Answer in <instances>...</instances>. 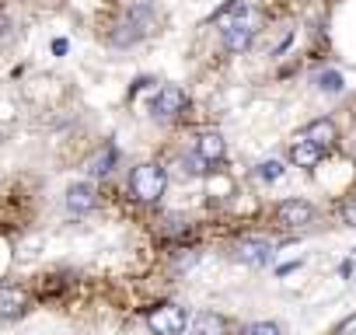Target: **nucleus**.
Here are the masks:
<instances>
[{
  "label": "nucleus",
  "instance_id": "0eeeda50",
  "mask_svg": "<svg viewBox=\"0 0 356 335\" xmlns=\"http://www.w3.org/2000/svg\"><path fill=\"white\" fill-rule=\"evenodd\" d=\"M276 220H280L283 227H290V231L307 227V224L314 220V206H311L307 199H283V203L276 206Z\"/></svg>",
  "mask_w": 356,
  "mask_h": 335
},
{
  "label": "nucleus",
  "instance_id": "6e6552de",
  "mask_svg": "<svg viewBox=\"0 0 356 335\" xmlns=\"http://www.w3.org/2000/svg\"><path fill=\"white\" fill-rule=\"evenodd\" d=\"M29 311V293L18 283H0V321H15Z\"/></svg>",
  "mask_w": 356,
  "mask_h": 335
},
{
  "label": "nucleus",
  "instance_id": "f8f14e48",
  "mask_svg": "<svg viewBox=\"0 0 356 335\" xmlns=\"http://www.w3.org/2000/svg\"><path fill=\"white\" fill-rule=\"evenodd\" d=\"M300 136H307L311 143H318L325 154L335 147V140H339V129H335V122L332 119H314L311 126H304V133Z\"/></svg>",
  "mask_w": 356,
  "mask_h": 335
},
{
  "label": "nucleus",
  "instance_id": "39448f33",
  "mask_svg": "<svg viewBox=\"0 0 356 335\" xmlns=\"http://www.w3.org/2000/svg\"><path fill=\"white\" fill-rule=\"evenodd\" d=\"M186 105H189V98H186L182 88H178V84H164V88H157V95L150 101V115L161 119V122H171V119H178L186 112Z\"/></svg>",
  "mask_w": 356,
  "mask_h": 335
},
{
  "label": "nucleus",
  "instance_id": "2eb2a0df",
  "mask_svg": "<svg viewBox=\"0 0 356 335\" xmlns=\"http://www.w3.org/2000/svg\"><path fill=\"white\" fill-rule=\"evenodd\" d=\"M318 88H321L325 95H339V91L346 88V81H342L339 70H325V74H318Z\"/></svg>",
  "mask_w": 356,
  "mask_h": 335
},
{
  "label": "nucleus",
  "instance_id": "4468645a",
  "mask_svg": "<svg viewBox=\"0 0 356 335\" xmlns=\"http://www.w3.org/2000/svg\"><path fill=\"white\" fill-rule=\"evenodd\" d=\"M193 335H227V318L213 314V311H203L193 321Z\"/></svg>",
  "mask_w": 356,
  "mask_h": 335
},
{
  "label": "nucleus",
  "instance_id": "f3484780",
  "mask_svg": "<svg viewBox=\"0 0 356 335\" xmlns=\"http://www.w3.org/2000/svg\"><path fill=\"white\" fill-rule=\"evenodd\" d=\"M241 335H283V332H280L276 321H255V325H248Z\"/></svg>",
  "mask_w": 356,
  "mask_h": 335
},
{
  "label": "nucleus",
  "instance_id": "dca6fc26",
  "mask_svg": "<svg viewBox=\"0 0 356 335\" xmlns=\"http://www.w3.org/2000/svg\"><path fill=\"white\" fill-rule=\"evenodd\" d=\"M259 179H262V182L283 179V164H280V161H262V164H259Z\"/></svg>",
  "mask_w": 356,
  "mask_h": 335
},
{
  "label": "nucleus",
  "instance_id": "9b49d317",
  "mask_svg": "<svg viewBox=\"0 0 356 335\" xmlns=\"http://www.w3.org/2000/svg\"><path fill=\"white\" fill-rule=\"evenodd\" d=\"M321 157H325V150L318 147V143H311L307 136H293V143H290V161L297 164V168H318L321 164Z\"/></svg>",
  "mask_w": 356,
  "mask_h": 335
},
{
  "label": "nucleus",
  "instance_id": "f03ea898",
  "mask_svg": "<svg viewBox=\"0 0 356 335\" xmlns=\"http://www.w3.org/2000/svg\"><path fill=\"white\" fill-rule=\"evenodd\" d=\"M168 189V172L161 164L147 161V164H136L133 172H129V193L136 203H161Z\"/></svg>",
  "mask_w": 356,
  "mask_h": 335
},
{
  "label": "nucleus",
  "instance_id": "6ab92c4d",
  "mask_svg": "<svg viewBox=\"0 0 356 335\" xmlns=\"http://www.w3.org/2000/svg\"><path fill=\"white\" fill-rule=\"evenodd\" d=\"M332 335H356V314H353V318H346V321H342Z\"/></svg>",
  "mask_w": 356,
  "mask_h": 335
},
{
  "label": "nucleus",
  "instance_id": "7ed1b4c3",
  "mask_svg": "<svg viewBox=\"0 0 356 335\" xmlns=\"http://www.w3.org/2000/svg\"><path fill=\"white\" fill-rule=\"evenodd\" d=\"M154 25H157V18H154L150 4H136V8H129V15L115 25L112 42H115V46H133V42L147 39V35L154 32Z\"/></svg>",
  "mask_w": 356,
  "mask_h": 335
},
{
  "label": "nucleus",
  "instance_id": "ddd939ff",
  "mask_svg": "<svg viewBox=\"0 0 356 335\" xmlns=\"http://www.w3.org/2000/svg\"><path fill=\"white\" fill-rule=\"evenodd\" d=\"M115 157H119L115 143H105L102 150H95V154H91V161L84 164V172H88V175H108L112 168H115Z\"/></svg>",
  "mask_w": 356,
  "mask_h": 335
},
{
  "label": "nucleus",
  "instance_id": "9d476101",
  "mask_svg": "<svg viewBox=\"0 0 356 335\" xmlns=\"http://www.w3.org/2000/svg\"><path fill=\"white\" fill-rule=\"evenodd\" d=\"M95 203H98V193H95V186H91V182H77V186H70V189H67V210H70L74 217L91 213V210H95Z\"/></svg>",
  "mask_w": 356,
  "mask_h": 335
},
{
  "label": "nucleus",
  "instance_id": "f257e3e1",
  "mask_svg": "<svg viewBox=\"0 0 356 335\" xmlns=\"http://www.w3.org/2000/svg\"><path fill=\"white\" fill-rule=\"evenodd\" d=\"M213 25L220 28V39H224V49L227 53H245L252 42H255V32H259V11H252L248 4L234 0V4L220 8L213 15Z\"/></svg>",
  "mask_w": 356,
  "mask_h": 335
},
{
  "label": "nucleus",
  "instance_id": "20e7f679",
  "mask_svg": "<svg viewBox=\"0 0 356 335\" xmlns=\"http://www.w3.org/2000/svg\"><path fill=\"white\" fill-rule=\"evenodd\" d=\"M147 328L154 335H186L189 328V311L178 304H157L147 311Z\"/></svg>",
  "mask_w": 356,
  "mask_h": 335
},
{
  "label": "nucleus",
  "instance_id": "1a4fd4ad",
  "mask_svg": "<svg viewBox=\"0 0 356 335\" xmlns=\"http://www.w3.org/2000/svg\"><path fill=\"white\" fill-rule=\"evenodd\" d=\"M224 154H227V140H224L217 129H203V133L196 136V157H200V161H207L210 168H213V164H220V161H224Z\"/></svg>",
  "mask_w": 356,
  "mask_h": 335
},
{
  "label": "nucleus",
  "instance_id": "a211bd4d",
  "mask_svg": "<svg viewBox=\"0 0 356 335\" xmlns=\"http://www.w3.org/2000/svg\"><path fill=\"white\" fill-rule=\"evenodd\" d=\"M342 220H346V227H356V196H349L342 203Z\"/></svg>",
  "mask_w": 356,
  "mask_h": 335
},
{
  "label": "nucleus",
  "instance_id": "423d86ee",
  "mask_svg": "<svg viewBox=\"0 0 356 335\" xmlns=\"http://www.w3.org/2000/svg\"><path fill=\"white\" fill-rule=\"evenodd\" d=\"M276 255V245L269 241V238H259V234H248V238H241L238 245H234V259L238 262H245V265H269V259Z\"/></svg>",
  "mask_w": 356,
  "mask_h": 335
}]
</instances>
